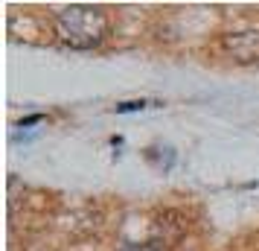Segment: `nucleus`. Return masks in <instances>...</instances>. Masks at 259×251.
Returning a JSON list of instances; mask_svg holds the SVG:
<instances>
[{
  "label": "nucleus",
  "instance_id": "nucleus-1",
  "mask_svg": "<svg viewBox=\"0 0 259 251\" xmlns=\"http://www.w3.org/2000/svg\"><path fill=\"white\" fill-rule=\"evenodd\" d=\"M56 35L73 50H94L108 35V15L91 3H73L56 15Z\"/></svg>",
  "mask_w": 259,
  "mask_h": 251
},
{
  "label": "nucleus",
  "instance_id": "nucleus-2",
  "mask_svg": "<svg viewBox=\"0 0 259 251\" xmlns=\"http://www.w3.org/2000/svg\"><path fill=\"white\" fill-rule=\"evenodd\" d=\"M224 50L233 56L239 64L259 61V32L256 29H242V32H227L222 38Z\"/></svg>",
  "mask_w": 259,
  "mask_h": 251
},
{
  "label": "nucleus",
  "instance_id": "nucleus-3",
  "mask_svg": "<svg viewBox=\"0 0 259 251\" xmlns=\"http://www.w3.org/2000/svg\"><path fill=\"white\" fill-rule=\"evenodd\" d=\"M140 108H146V102H143V99H134V102H122V105H117V114H125V111H140Z\"/></svg>",
  "mask_w": 259,
  "mask_h": 251
}]
</instances>
